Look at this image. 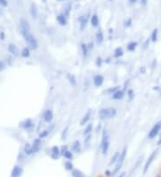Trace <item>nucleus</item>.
I'll list each match as a JSON object with an SVG mask.
<instances>
[{
	"mask_svg": "<svg viewBox=\"0 0 161 177\" xmlns=\"http://www.w3.org/2000/svg\"><path fill=\"white\" fill-rule=\"evenodd\" d=\"M40 145H41V139L40 138L36 139H34L32 145L26 144V146L24 147V153L27 156H30V155L37 153L40 149Z\"/></svg>",
	"mask_w": 161,
	"mask_h": 177,
	"instance_id": "obj_1",
	"label": "nucleus"
},
{
	"mask_svg": "<svg viewBox=\"0 0 161 177\" xmlns=\"http://www.w3.org/2000/svg\"><path fill=\"white\" fill-rule=\"evenodd\" d=\"M116 109L114 108H102L99 112V116L101 120L106 119H111L116 115Z\"/></svg>",
	"mask_w": 161,
	"mask_h": 177,
	"instance_id": "obj_2",
	"label": "nucleus"
},
{
	"mask_svg": "<svg viewBox=\"0 0 161 177\" xmlns=\"http://www.w3.org/2000/svg\"><path fill=\"white\" fill-rule=\"evenodd\" d=\"M109 146H110V142H109V136L107 134V132L106 129L103 130V133H102V139H101V143H100V149L103 155H106L107 152H109Z\"/></svg>",
	"mask_w": 161,
	"mask_h": 177,
	"instance_id": "obj_3",
	"label": "nucleus"
},
{
	"mask_svg": "<svg viewBox=\"0 0 161 177\" xmlns=\"http://www.w3.org/2000/svg\"><path fill=\"white\" fill-rule=\"evenodd\" d=\"M126 154H127V148H123V149L120 153L119 158H118V160H117V162H116V166L114 167V170L112 172L113 176L115 174H116L120 171V169L122 168V166H123V165L124 163V160H125V157H126Z\"/></svg>",
	"mask_w": 161,
	"mask_h": 177,
	"instance_id": "obj_4",
	"label": "nucleus"
},
{
	"mask_svg": "<svg viewBox=\"0 0 161 177\" xmlns=\"http://www.w3.org/2000/svg\"><path fill=\"white\" fill-rule=\"evenodd\" d=\"M24 40L27 42V44L29 45V47L32 50H35L38 48V40H36V38L32 35V33H29L27 35H25V36L23 37Z\"/></svg>",
	"mask_w": 161,
	"mask_h": 177,
	"instance_id": "obj_5",
	"label": "nucleus"
},
{
	"mask_svg": "<svg viewBox=\"0 0 161 177\" xmlns=\"http://www.w3.org/2000/svg\"><path fill=\"white\" fill-rule=\"evenodd\" d=\"M157 154H158V149H155L149 156V158L146 160L145 162V165H144V167H143V173H146L149 170V168L150 167V166L152 165V163L154 162V160H156V158L157 156Z\"/></svg>",
	"mask_w": 161,
	"mask_h": 177,
	"instance_id": "obj_6",
	"label": "nucleus"
},
{
	"mask_svg": "<svg viewBox=\"0 0 161 177\" xmlns=\"http://www.w3.org/2000/svg\"><path fill=\"white\" fill-rule=\"evenodd\" d=\"M160 131H161V120L158 121V122H157L155 125H153V127L150 129V131L148 133V139H155L159 134Z\"/></svg>",
	"mask_w": 161,
	"mask_h": 177,
	"instance_id": "obj_7",
	"label": "nucleus"
},
{
	"mask_svg": "<svg viewBox=\"0 0 161 177\" xmlns=\"http://www.w3.org/2000/svg\"><path fill=\"white\" fill-rule=\"evenodd\" d=\"M20 31H21V34L23 35V37H24L25 35H27L29 33H31L30 24L24 19H22L20 21Z\"/></svg>",
	"mask_w": 161,
	"mask_h": 177,
	"instance_id": "obj_8",
	"label": "nucleus"
},
{
	"mask_svg": "<svg viewBox=\"0 0 161 177\" xmlns=\"http://www.w3.org/2000/svg\"><path fill=\"white\" fill-rule=\"evenodd\" d=\"M51 158L54 159V160H58L61 156V151H60V148L58 146H54L51 149Z\"/></svg>",
	"mask_w": 161,
	"mask_h": 177,
	"instance_id": "obj_9",
	"label": "nucleus"
},
{
	"mask_svg": "<svg viewBox=\"0 0 161 177\" xmlns=\"http://www.w3.org/2000/svg\"><path fill=\"white\" fill-rule=\"evenodd\" d=\"M34 125H34V122H32L31 119H26L23 122H22L21 125H20V126L22 128H23L24 130H27V131H30L31 129H33Z\"/></svg>",
	"mask_w": 161,
	"mask_h": 177,
	"instance_id": "obj_10",
	"label": "nucleus"
},
{
	"mask_svg": "<svg viewBox=\"0 0 161 177\" xmlns=\"http://www.w3.org/2000/svg\"><path fill=\"white\" fill-rule=\"evenodd\" d=\"M42 118H43V120H44L46 122H48V123L51 122L53 121V119H54V114H53V111L50 110V109H47V110H45V111L43 112Z\"/></svg>",
	"mask_w": 161,
	"mask_h": 177,
	"instance_id": "obj_11",
	"label": "nucleus"
},
{
	"mask_svg": "<svg viewBox=\"0 0 161 177\" xmlns=\"http://www.w3.org/2000/svg\"><path fill=\"white\" fill-rule=\"evenodd\" d=\"M89 13H87L85 15H82L80 16L79 18V23H80V25H81V30H84L85 27L87 26L88 24V22H89Z\"/></svg>",
	"mask_w": 161,
	"mask_h": 177,
	"instance_id": "obj_12",
	"label": "nucleus"
},
{
	"mask_svg": "<svg viewBox=\"0 0 161 177\" xmlns=\"http://www.w3.org/2000/svg\"><path fill=\"white\" fill-rule=\"evenodd\" d=\"M23 173V169L21 166H15L11 172V177H21Z\"/></svg>",
	"mask_w": 161,
	"mask_h": 177,
	"instance_id": "obj_13",
	"label": "nucleus"
},
{
	"mask_svg": "<svg viewBox=\"0 0 161 177\" xmlns=\"http://www.w3.org/2000/svg\"><path fill=\"white\" fill-rule=\"evenodd\" d=\"M71 150L74 153L79 154L82 151V144L80 142V140H74L73 144L71 146Z\"/></svg>",
	"mask_w": 161,
	"mask_h": 177,
	"instance_id": "obj_14",
	"label": "nucleus"
},
{
	"mask_svg": "<svg viewBox=\"0 0 161 177\" xmlns=\"http://www.w3.org/2000/svg\"><path fill=\"white\" fill-rule=\"evenodd\" d=\"M91 110H88L86 112V114L83 115V117L82 118V120L80 122V125L84 126L85 125H87L88 122L91 120Z\"/></svg>",
	"mask_w": 161,
	"mask_h": 177,
	"instance_id": "obj_15",
	"label": "nucleus"
},
{
	"mask_svg": "<svg viewBox=\"0 0 161 177\" xmlns=\"http://www.w3.org/2000/svg\"><path fill=\"white\" fill-rule=\"evenodd\" d=\"M93 83L96 87H100L104 83V77L101 74H97L93 77Z\"/></svg>",
	"mask_w": 161,
	"mask_h": 177,
	"instance_id": "obj_16",
	"label": "nucleus"
},
{
	"mask_svg": "<svg viewBox=\"0 0 161 177\" xmlns=\"http://www.w3.org/2000/svg\"><path fill=\"white\" fill-rule=\"evenodd\" d=\"M57 21L61 26H65L67 24V17L64 14V13H59L57 16Z\"/></svg>",
	"mask_w": 161,
	"mask_h": 177,
	"instance_id": "obj_17",
	"label": "nucleus"
},
{
	"mask_svg": "<svg viewBox=\"0 0 161 177\" xmlns=\"http://www.w3.org/2000/svg\"><path fill=\"white\" fill-rule=\"evenodd\" d=\"M124 91L123 90H119L117 91H116L113 95H112V97H111V98L112 99H114V100H120V99H122L123 97H124Z\"/></svg>",
	"mask_w": 161,
	"mask_h": 177,
	"instance_id": "obj_18",
	"label": "nucleus"
},
{
	"mask_svg": "<svg viewBox=\"0 0 161 177\" xmlns=\"http://www.w3.org/2000/svg\"><path fill=\"white\" fill-rule=\"evenodd\" d=\"M8 51L11 53L12 55H13L15 57L19 55V49H18V47H17L16 45H14L13 43H11V44L8 45Z\"/></svg>",
	"mask_w": 161,
	"mask_h": 177,
	"instance_id": "obj_19",
	"label": "nucleus"
},
{
	"mask_svg": "<svg viewBox=\"0 0 161 177\" xmlns=\"http://www.w3.org/2000/svg\"><path fill=\"white\" fill-rule=\"evenodd\" d=\"M30 15L32 16V18H37L38 16V7L36 6L34 3H32L30 6Z\"/></svg>",
	"mask_w": 161,
	"mask_h": 177,
	"instance_id": "obj_20",
	"label": "nucleus"
},
{
	"mask_svg": "<svg viewBox=\"0 0 161 177\" xmlns=\"http://www.w3.org/2000/svg\"><path fill=\"white\" fill-rule=\"evenodd\" d=\"M96 41L98 44H102V42L104 41V34L101 29H99L96 33Z\"/></svg>",
	"mask_w": 161,
	"mask_h": 177,
	"instance_id": "obj_21",
	"label": "nucleus"
},
{
	"mask_svg": "<svg viewBox=\"0 0 161 177\" xmlns=\"http://www.w3.org/2000/svg\"><path fill=\"white\" fill-rule=\"evenodd\" d=\"M91 23L92 25V27L94 28H97L99 27V17L96 13L92 14L91 16Z\"/></svg>",
	"mask_w": 161,
	"mask_h": 177,
	"instance_id": "obj_22",
	"label": "nucleus"
},
{
	"mask_svg": "<svg viewBox=\"0 0 161 177\" xmlns=\"http://www.w3.org/2000/svg\"><path fill=\"white\" fill-rule=\"evenodd\" d=\"M66 77H67V80H68L69 83H70L72 86L75 87V86L77 85V80H76V77H75L74 74H68L66 75Z\"/></svg>",
	"mask_w": 161,
	"mask_h": 177,
	"instance_id": "obj_23",
	"label": "nucleus"
},
{
	"mask_svg": "<svg viewBox=\"0 0 161 177\" xmlns=\"http://www.w3.org/2000/svg\"><path fill=\"white\" fill-rule=\"evenodd\" d=\"M64 167L66 171H69V172H72L74 169V164L72 163L71 160H67L64 163Z\"/></svg>",
	"mask_w": 161,
	"mask_h": 177,
	"instance_id": "obj_24",
	"label": "nucleus"
},
{
	"mask_svg": "<svg viewBox=\"0 0 161 177\" xmlns=\"http://www.w3.org/2000/svg\"><path fill=\"white\" fill-rule=\"evenodd\" d=\"M137 47H138V43L136 41H131L127 44L126 48L129 52H133L137 48Z\"/></svg>",
	"mask_w": 161,
	"mask_h": 177,
	"instance_id": "obj_25",
	"label": "nucleus"
},
{
	"mask_svg": "<svg viewBox=\"0 0 161 177\" xmlns=\"http://www.w3.org/2000/svg\"><path fill=\"white\" fill-rule=\"evenodd\" d=\"M119 156H120V152H118V151L115 152V154L112 156V157H111V159H110L109 166H113V165H116V162H117V160H118V158H119Z\"/></svg>",
	"mask_w": 161,
	"mask_h": 177,
	"instance_id": "obj_26",
	"label": "nucleus"
},
{
	"mask_svg": "<svg viewBox=\"0 0 161 177\" xmlns=\"http://www.w3.org/2000/svg\"><path fill=\"white\" fill-rule=\"evenodd\" d=\"M81 48H82V56L84 58H86L88 57V54H89V47H88V45L85 44V43H82L81 45Z\"/></svg>",
	"mask_w": 161,
	"mask_h": 177,
	"instance_id": "obj_27",
	"label": "nucleus"
},
{
	"mask_svg": "<svg viewBox=\"0 0 161 177\" xmlns=\"http://www.w3.org/2000/svg\"><path fill=\"white\" fill-rule=\"evenodd\" d=\"M71 175H72V177H86L84 175V173L79 169H74L71 172Z\"/></svg>",
	"mask_w": 161,
	"mask_h": 177,
	"instance_id": "obj_28",
	"label": "nucleus"
},
{
	"mask_svg": "<svg viewBox=\"0 0 161 177\" xmlns=\"http://www.w3.org/2000/svg\"><path fill=\"white\" fill-rule=\"evenodd\" d=\"M123 56V50L122 47H117L114 51V57L115 58H120Z\"/></svg>",
	"mask_w": 161,
	"mask_h": 177,
	"instance_id": "obj_29",
	"label": "nucleus"
},
{
	"mask_svg": "<svg viewBox=\"0 0 161 177\" xmlns=\"http://www.w3.org/2000/svg\"><path fill=\"white\" fill-rule=\"evenodd\" d=\"M157 38H158V30L156 28L153 30L152 33H151V36H150V41H152L153 43L157 41Z\"/></svg>",
	"mask_w": 161,
	"mask_h": 177,
	"instance_id": "obj_30",
	"label": "nucleus"
},
{
	"mask_svg": "<svg viewBox=\"0 0 161 177\" xmlns=\"http://www.w3.org/2000/svg\"><path fill=\"white\" fill-rule=\"evenodd\" d=\"M63 156H64L65 159H67V160H72V159L74 158V152L72 151V150L67 149V150L63 154Z\"/></svg>",
	"mask_w": 161,
	"mask_h": 177,
	"instance_id": "obj_31",
	"label": "nucleus"
},
{
	"mask_svg": "<svg viewBox=\"0 0 161 177\" xmlns=\"http://www.w3.org/2000/svg\"><path fill=\"white\" fill-rule=\"evenodd\" d=\"M92 130H93V125H92V123H89V125L86 126L84 132H83V135H84V136H87V135H89V134H91Z\"/></svg>",
	"mask_w": 161,
	"mask_h": 177,
	"instance_id": "obj_32",
	"label": "nucleus"
},
{
	"mask_svg": "<svg viewBox=\"0 0 161 177\" xmlns=\"http://www.w3.org/2000/svg\"><path fill=\"white\" fill-rule=\"evenodd\" d=\"M120 88V87L119 86H116V87H112V88H107V90L105 91V93L106 94H107V95H113L116 91H117Z\"/></svg>",
	"mask_w": 161,
	"mask_h": 177,
	"instance_id": "obj_33",
	"label": "nucleus"
},
{
	"mask_svg": "<svg viewBox=\"0 0 161 177\" xmlns=\"http://www.w3.org/2000/svg\"><path fill=\"white\" fill-rule=\"evenodd\" d=\"M21 56L24 58H27L30 56V50L29 47H24L22 51H21Z\"/></svg>",
	"mask_w": 161,
	"mask_h": 177,
	"instance_id": "obj_34",
	"label": "nucleus"
},
{
	"mask_svg": "<svg viewBox=\"0 0 161 177\" xmlns=\"http://www.w3.org/2000/svg\"><path fill=\"white\" fill-rule=\"evenodd\" d=\"M103 63H104V60L100 57H98L95 60V64L97 67H101L103 65Z\"/></svg>",
	"mask_w": 161,
	"mask_h": 177,
	"instance_id": "obj_35",
	"label": "nucleus"
},
{
	"mask_svg": "<svg viewBox=\"0 0 161 177\" xmlns=\"http://www.w3.org/2000/svg\"><path fill=\"white\" fill-rule=\"evenodd\" d=\"M49 133H50V130H49V129H48V130H45V131H42V132H41L40 133V135H39V138H40V139H44V138L48 137Z\"/></svg>",
	"mask_w": 161,
	"mask_h": 177,
	"instance_id": "obj_36",
	"label": "nucleus"
},
{
	"mask_svg": "<svg viewBox=\"0 0 161 177\" xmlns=\"http://www.w3.org/2000/svg\"><path fill=\"white\" fill-rule=\"evenodd\" d=\"M68 130H69V127L66 126L64 130H63V132H62V139L63 140H65L66 138H67V134H68Z\"/></svg>",
	"mask_w": 161,
	"mask_h": 177,
	"instance_id": "obj_37",
	"label": "nucleus"
},
{
	"mask_svg": "<svg viewBox=\"0 0 161 177\" xmlns=\"http://www.w3.org/2000/svg\"><path fill=\"white\" fill-rule=\"evenodd\" d=\"M127 97H128V98H129L130 101L133 100V98H134V92H133V90H131V88H129V90L127 91Z\"/></svg>",
	"mask_w": 161,
	"mask_h": 177,
	"instance_id": "obj_38",
	"label": "nucleus"
},
{
	"mask_svg": "<svg viewBox=\"0 0 161 177\" xmlns=\"http://www.w3.org/2000/svg\"><path fill=\"white\" fill-rule=\"evenodd\" d=\"M142 158H143V156H140V158L138 159V161H137V163H136L135 166H133V172L134 170H136V169L138 168V166H140V163H141V161H142Z\"/></svg>",
	"mask_w": 161,
	"mask_h": 177,
	"instance_id": "obj_39",
	"label": "nucleus"
},
{
	"mask_svg": "<svg viewBox=\"0 0 161 177\" xmlns=\"http://www.w3.org/2000/svg\"><path fill=\"white\" fill-rule=\"evenodd\" d=\"M70 12H71V6L69 5V6L66 7V9H65V11L64 14H65L66 17H68V16H69V14H70Z\"/></svg>",
	"mask_w": 161,
	"mask_h": 177,
	"instance_id": "obj_40",
	"label": "nucleus"
},
{
	"mask_svg": "<svg viewBox=\"0 0 161 177\" xmlns=\"http://www.w3.org/2000/svg\"><path fill=\"white\" fill-rule=\"evenodd\" d=\"M6 68V64L3 60H0V72L3 71Z\"/></svg>",
	"mask_w": 161,
	"mask_h": 177,
	"instance_id": "obj_41",
	"label": "nucleus"
},
{
	"mask_svg": "<svg viewBox=\"0 0 161 177\" xmlns=\"http://www.w3.org/2000/svg\"><path fill=\"white\" fill-rule=\"evenodd\" d=\"M8 5L6 0H0V6H2L3 7H6Z\"/></svg>",
	"mask_w": 161,
	"mask_h": 177,
	"instance_id": "obj_42",
	"label": "nucleus"
},
{
	"mask_svg": "<svg viewBox=\"0 0 161 177\" xmlns=\"http://www.w3.org/2000/svg\"><path fill=\"white\" fill-rule=\"evenodd\" d=\"M131 25H132V19L129 18L127 21H125V23H124V26H125V27H130Z\"/></svg>",
	"mask_w": 161,
	"mask_h": 177,
	"instance_id": "obj_43",
	"label": "nucleus"
},
{
	"mask_svg": "<svg viewBox=\"0 0 161 177\" xmlns=\"http://www.w3.org/2000/svg\"><path fill=\"white\" fill-rule=\"evenodd\" d=\"M68 149V147L66 146V145H64L61 149H60V151H61V156H63V154Z\"/></svg>",
	"mask_w": 161,
	"mask_h": 177,
	"instance_id": "obj_44",
	"label": "nucleus"
},
{
	"mask_svg": "<svg viewBox=\"0 0 161 177\" xmlns=\"http://www.w3.org/2000/svg\"><path fill=\"white\" fill-rule=\"evenodd\" d=\"M105 175H106V177H110V176H112L113 174H112V172H111L110 170L106 169V170L105 171Z\"/></svg>",
	"mask_w": 161,
	"mask_h": 177,
	"instance_id": "obj_45",
	"label": "nucleus"
},
{
	"mask_svg": "<svg viewBox=\"0 0 161 177\" xmlns=\"http://www.w3.org/2000/svg\"><path fill=\"white\" fill-rule=\"evenodd\" d=\"M91 134L87 135V136H86V139H85V140H84V143H85V144H88L89 141L91 140Z\"/></svg>",
	"mask_w": 161,
	"mask_h": 177,
	"instance_id": "obj_46",
	"label": "nucleus"
},
{
	"mask_svg": "<svg viewBox=\"0 0 161 177\" xmlns=\"http://www.w3.org/2000/svg\"><path fill=\"white\" fill-rule=\"evenodd\" d=\"M150 40H147L144 42V44H143V47H142L143 49H146V48L148 47V46H149V44H150Z\"/></svg>",
	"mask_w": 161,
	"mask_h": 177,
	"instance_id": "obj_47",
	"label": "nucleus"
},
{
	"mask_svg": "<svg viewBox=\"0 0 161 177\" xmlns=\"http://www.w3.org/2000/svg\"><path fill=\"white\" fill-rule=\"evenodd\" d=\"M157 146H161V134L159 135V138L157 139Z\"/></svg>",
	"mask_w": 161,
	"mask_h": 177,
	"instance_id": "obj_48",
	"label": "nucleus"
},
{
	"mask_svg": "<svg viewBox=\"0 0 161 177\" xmlns=\"http://www.w3.org/2000/svg\"><path fill=\"white\" fill-rule=\"evenodd\" d=\"M87 45H88L89 49H93V47H93V45H94V44H93V42H89V44H87Z\"/></svg>",
	"mask_w": 161,
	"mask_h": 177,
	"instance_id": "obj_49",
	"label": "nucleus"
},
{
	"mask_svg": "<svg viewBox=\"0 0 161 177\" xmlns=\"http://www.w3.org/2000/svg\"><path fill=\"white\" fill-rule=\"evenodd\" d=\"M148 1H149V0H140V3H141L142 6H146Z\"/></svg>",
	"mask_w": 161,
	"mask_h": 177,
	"instance_id": "obj_50",
	"label": "nucleus"
},
{
	"mask_svg": "<svg viewBox=\"0 0 161 177\" xmlns=\"http://www.w3.org/2000/svg\"><path fill=\"white\" fill-rule=\"evenodd\" d=\"M0 39H1L2 40H5V33H4L3 31L0 32Z\"/></svg>",
	"mask_w": 161,
	"mask_h": 177,
	"instance_id": "obj_51",
	"label": "nucleus"
},
{
	"mask_svg": "<svg viewBox=\"0 0 161 177\" xmlns=\"http://www.w3.org/2000/svg\"><path fill=\"white\" fill-rule=\"evenodd\" d=\"M101 128H102L101 123H99V125H98V127H97V132H100V131H101Z\"/></svg>",
	"mask_w": 161,
	"mask_h": 177,
	"instance_id": "obj_52",
	"label": "nucleus"
},
{
	"mask_svg": "<svg viewBox=\"0 0 161 177\" xmlns=\"http://www.w3.org/2000/svg\"><path fill=\"white\" fill-rule=\"evenodd\" d=\"M160 88H161V87H159V86H155V87L153 88V90H154V91H158V92H159V91H160Z\"/></svg>",
	"mask_w": 161,
	"mask_h": 177,
	"instance_id": "obj_53",
	"label": "nucleus"
},
{
	"mask_svg": "<svg viewBox=\"0 0 161 177\" xmlns=\"http://www.w3.org/2000/svg\"><path fill=\"white\" fill-rule=\"evenodd\" d=\"M125 174H126V173H125V172H122V173L118 175V177H125Z\"/></svg>",
	"mask_w": 161,
	"mask_h": 177,
	"instance_id": "obj_54",
	"label": "nucleus"
},
{
	"mask_svg": "<svg viewBox=\"0 0 161 177\" xmlns=\"http://www.w3.org/2000/svg\"><path fill=\"white\" fill-rule=\"evenodd\" d=\"M136 2H137V0H129L130 5H133V4H135Z\"/></svg>",
	"mask_w": 161,
	"mask_h": 177,
	"instance_id": "obj_55",
	"label": "nucleus"
},
{
	"mask_svg": "<svg viewBox=\"0 0 161 177\" xmlns=\"http://www.w3.org/2000/svg\"><path fill=\"white\" fill-rule=\"evenodd\" d=\"M145 72H146V69H145V67H141V69H140V73H142V74H145Z\"/></svg>",
	"mask_w": 161,
	"mask_h": 177,
	"instance_id": "obj_56",
	"label": "nucleus"
},
{
	"mask_svg": "<svg viewBox=\"0 0 161 177\" xmlns=\"http://www.w3.org/2000/svg\"><path fill=\"white\" fill-rule=\"evenodd\" d=\"M105 62H106V64H109V63L111 62V59H110V58L109 57V58H106V59L105 60Z\"/></svg>",
	"mask_w": 161,
	"mask_h": 177,
	"instance_id": "obj_57",
	"label": "nucleus"
},
{
	"mask_svg": "<svg viewBox=\"0 0 161 177\" xmlns=\"http://www.w3.org/2000/svg\"><path fill=\"white\" fill-rule=\"evenodd\" d=\"M57 1H59V2H61V1H65V0H57Z\"/></svg>",
	"mask_w": 161,
	"mask_h": 177,
	"instance_id": "obj_58",
	"label": "nucleus"
},
{
	"mask_svg": "<svg viewBox=\"0 0 161 177\" xmlns=\"http://www.w3.org/2000/svg\"><path fill=\"white\" fill-rule=\"evenodd\" d=\"M42 2H43V3H46V2H47V0H42Z\"/></svg>",
	"mask_w": 161,
	"mask_h": 177,
	"instance_id": "obj_59",
	"label": "nucleus"
},
{
	"mask_svg": "<svg viewBox=\"0 0 161 177\" xmlns=\"http://www.w3.org/2000/svg\"><path fill=\"white\" fill-rule=\"evenodd\" d=\"M159 95L161 96V88H160V91H159Z\"/></svg>",
	"mask_w": 161,
	"mask_h": 177,
	"instance_id": "obj_60",
	"label": "nucleus"
},
{
	"mask_svg": "<svg viewBox=\"0 0 161 177\" xmlns=\"http://www.w3.org/2000/svg\"><path fill=\"white\" fill-rule=\"evenodd\" d=\"M109 1H110V2H111V1H113V0H109Z\"/></svg>",
	"mask_w": 161,
	"mask_h": 177,
	"instance_id": "obj_61",
	"label": "nucleus"
}]
</instances>
